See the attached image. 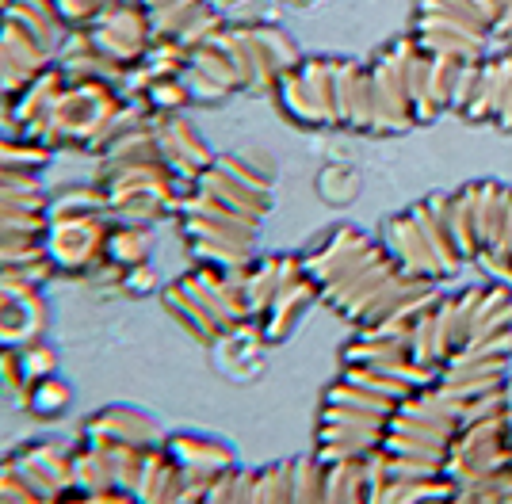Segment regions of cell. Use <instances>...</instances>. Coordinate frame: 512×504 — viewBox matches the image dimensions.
I'll use <instances>...</instances> for the list:
<instances>
[{
    "label": "cell",
    "mask_w": 512,
    "mask_h": 504,
    "mask_svg": "<svg viewBox=\"0 0 512 504\" xmlns=\"http://www.w3.org/2000/svg\"><path fill=\"white\" fill-rule=\"evenodd\" d=\"M463 65L428 58L417 42L398 39L367 65L329 58L333 123L367 134H406L417 123H432L455 111Z\"/></svg>",
    "instance_id": "6da1fadb"
},
{
    "label": "cell",
    "mask_w": 512,
    "mask_h": 504,
    "mask_svg": "<svg viewBox=\"0 0 512 504\" xmlns=\"http://www.w3.org/2000/svg\"><path fill=\"white\" fill-rule=\"evenodd\" d=\"M501 16H505L501 0H417L409 39L428 58L467 69L493 58Z\"/></svg>",
    "instance_id": "7a4b0ae2"
},
{
    "label": "cell",
    "mask_w": 512,
    "mask_h": 504,
    "mask_svg": "<svg viewBox=\"0 0 512 504\" xmlns=\"http://www.w3.org/2000/svg\"><path fill=\"white\" fill-rule=\"evenodd\" d=\"M455 111L467 123L512 130V58H486L482 65H467L455 92Z\"/></svg>",
    "instance_id": "3957f363"
}]
</instances>
